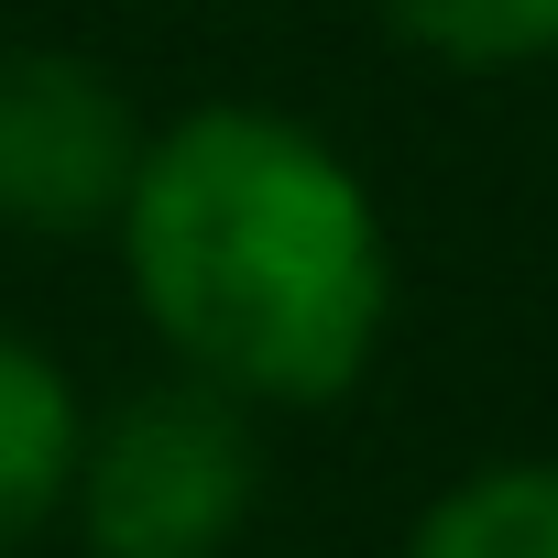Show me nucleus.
<instances>
[{
  "mask_svg": "<svg viewBox=\"0 0 558 558\" xmlns=\"http://www.w3.org/2000/svg\"><path fill=\"white\" fill-rule=\"evenodd\" d=\"M110 230L175 373L241 405H329L384 351L395 252L373 186L286 110L219 99L143 132Z\"/></svg>",
  "mask_w": 558,
  "mask_h": 558,
  "instance_id": "1",
  "label": "nucleus"
},
{
  "mask_svg": "<svg viewBox=\"0 0 558 558\" xmlns=\"http://www.w3.org/2000/svg\"><path fill=\"white\" fill-rule=\"evenodd\" d=\"M252 493H263L252 405L175 373L77 427L66 514L88 558H230V536L252 525Z\"/></svg>",
  "mask_w": 558,
  "mask_h": 558,
  "instance_id": "2",
  "label": "nucleus"
},
{
  "mask_svg": "<svg viewBox=\"0 0 558 558\" xmlns=\"http://www.w3.org/2000/svg\"><path fill=\"white\" fill-rule=\"evenodd\" d=\"M143 165L132 99L66 45H0V230L88 241L121 219Z\"/></svg>",
  "mask_w": 558,
  "mask_h": 558,
  "instance_id": "3",
  "label": "nucleus"
},
{
  "mask_svg": "<svg viewBox=\"0 0 558 558\" xmlns=\"http://www.w3.org/2000/svg\"><path fill=\"white\" fill-rule=\"evenodd\" d=\"M77 384L66 362H45L34 340L0 329V558L34 547L56 514H66V482H77Z\"/></svg>",
  "mask_w": 558,
  "mask_h": 558,
  "instance_id": "4",
  "label": "nucleus"
},
{
  "mask_svg": "<svg viewBox=\"0 0 558 558\" xmlns=\"http://www.w3.org/2000/svg\"><path fill=\"white\" fill-rule=\"evenodd\" d=\"M395 558H558V460H493L449 482Z\"/></svg>",
  "mask_w": 558,
  "mask_h": 558,
  "instance_id": "5",
  "label": "nucleus"
},
{
  "mask_svg": "<svg viewBox=\"0 0 558 558\" xmlns=\"http://www.w3.org/2000/svg\"><path fill=\"white\" fill-rule=\"evenodd\" d=\"M373 12H384L416 56L471 66V77H493V66H547V56H558V0H373Z\"/></svg>",
  "mask_w": 558,
  "mask_h": 558,
  "instance_id": "6",
  "label": "nucleus"
}]
</instances>
